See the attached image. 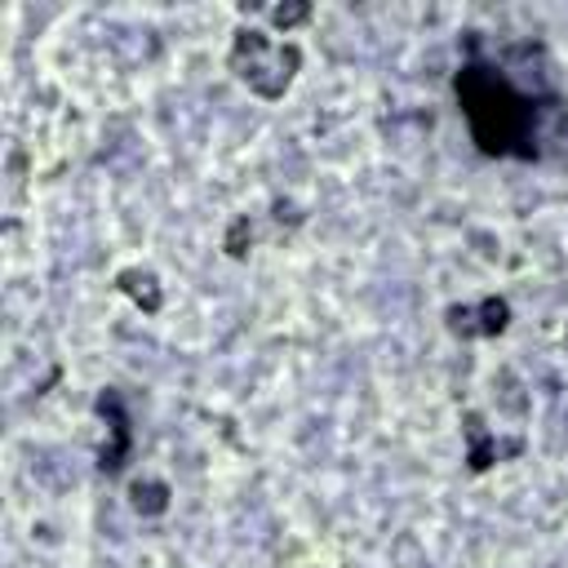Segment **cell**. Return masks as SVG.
<instances>
[{
	"label": "cell",
	"instance_id": "1",
	"mask_svg": "<svg viewBox=\"0 0 568 568\" xmlns=\"http://www.w3.org/2000/svg\"><path fill=\"white\" fill-rule=\"evenodd\" d=\"M457 102H462V115L470 124V138L484 155H515V160H537V129H541V111H559L564 102H550L541 106L537 93L519 89L510 80V71L493 67V62H479L470 58L457 80Z\"/></svg>",
	"mask_w": 568,
	"mask_h": 568
},
{
	"label": "cell",
	"instance_id": "2",
	"mask_svg": "<svg viewBox=\"0 0 568 568\" xmlns=\"http://www.w3.org/2000/svg\"><path fill=\"white\" fill-rule=\"evenodd\" d=\"M231 67L240 80H248L262 98H280L297 71V49L293 44H271L262 31H240L231 49Z\"/></svg>",
	"mask_w": 568,
	"mask_h": 568
},
{
	"label": "cell",
	"instance_id": "3",
	"mask_svg": "<svg viewBox=\"0 0 568 568\" xmlns=\"http://www.w3.org/2000/svg\"><path fill=\"white\" fill-rule=\"evenodd\" d=\"M98 408H102V413H111L115 448H111V453H102V470H106V475H115V470H120V462H124V453H129V417H124V408H120V399H115V395H102V399H98Z\"/></svg>",
	"mask_w": 568,
	"mask_h": 568
},
{
	"label": "cell",
	"instance_id": "4",
	"mask_svg": "<svg viewBox=\"0 0 568 568\" xmlns=\"http://www.w3.org/2000/svg\"><path fill=\"white\" fill-rule=\"evenodd\" d=\"M297 18H306L302 4H297V9H275V22H280V27H288V22H297Z\"/></svg>",
	"mask_w": 568,
	"mask_h": 568
}]
</instances>
